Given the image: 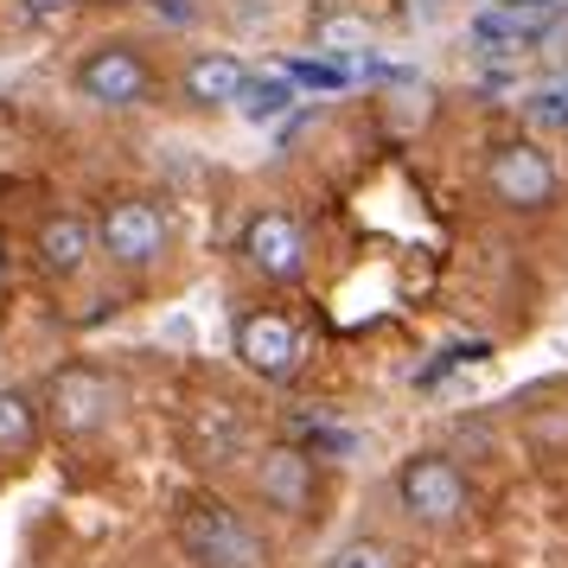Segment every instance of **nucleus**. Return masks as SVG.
Masks as SVG:
<instances>
[{
  "label": "nucleus",
  "mask_w": 568,
  "mask_h": 568,
  "mask_svg": "<svg viewBox=\"0 0 568 568\" xmlns=\"http://www.w3.org/2000/svg\"><path fill=\"white\" fill-rule=\"evenodd\" d=\"M180 542L199 568H262L268 562L262 537L243 524V511L224 505V498H192L180 511Z\"/></svg>",
  "instance_id": "nucleus-1"
},
{
  "label": "nucleus",
  "mask_w": 568,
  "mask_h": 568,
  "mask_svg": "<svg viewBox=\"0 0 568 568\" xmlns=\"http://www.w3.org/2000/svg\"><path fill=\"white\" fill-rule=\"evenodd\" d=\"M556 27H562V7L556 0H498V7H479L466 32H473V45L486 58H524Z\"/></svg>",
  "instance_id": "nucleus-2"
},
{
  "label": "nucleus",
  "mask_w": 568,
  "mask_h": 568,
  "mask_svg": "<svg viewBox=\"0 0 568 568\" xmlns=\"http://www.w3.org/2000/svg\"><path fill=\"white\" fill-rule=\"evenodd\" d=\"M396 498L415 524H454L466 517V473L447 454H415L396 473Z\"/></svg>",
  "instance_id": "nucleus-3"
},
{
  "label": "nucleus",
  "mask_w": 568,
  "mask_h": 568,
  "mask_svg": "<svg viewBox=\"0 0 568 568\" xmlns=\"http://www.w3.org/2000/svg\"><path fill=\"white\" fill-rule=\"evenodd\" d=\"M486 185H491V199H498V205L542 211V205H556L562 173H556V160L542 154V148H530V141H511V148H498V154H491Z\"/></svg>",
  "instance_id": "nucleus-4"
},
{
  "label": "nucleus",
  "mask_w": 568,
  "mask_h": 568,
  "mask_svg": "<svg viewBox=\"0 0 568 568\" xmlns=\"http://www.w3.org/2000/svg\"><path fill=\"white\" fill-rule=\"evenodd\" d=\"M97 243H103L122 268H148V262L166 250V217H160V205H148V199H122V205L103 211Z\"/></svg>",
  "instance_id": "nucleus-5"
},
{
  "label": "nucleus",
  "mask_w": 568,
  "mask_h": 568,
  "mask_svg": "<svg viewBox=\"0 0 568 568\" xmlns=\"http://www.w3.org/2000/svg\"><path fill=\"white\" fill-rule=\"evenodd\" d=\"M236 358L250 364L262 384H282V377L301 371V333L287 326L282 313H250L236 326Z\"/></svg>",
  "instance_id": "nucleus-6"
},
{
  "label": "nucleus",
  "mask_w": 568,
  "mask_h": 568,
  "mask_svg": "<svg viewBox=\"0 0 568 568\" xmlns=\"http://www.w3.org/2000/svg\"><path fill=\"white\" fill-rule=\"evenodd\" d=\"M243 256L268 282H294L301 262H307V236H301V224L287 211H262V217H250V231H243Z\"/></svg>",
  "instance_id": "nucleus-7"
},
{
  "label": "nucleus",
  "mask_w": 568,
  "mask_h": 568,
  "mask_svg": "<svg viewBox=\"0 0 568 568\" xmlns=\"http://www.w3.org/2000/svg\"><path fill=\"white\" fill-rule=\"evenodd\" d=\"M109 403H115V389H109L103 371H90V364H71V371H58L52 384V422L64 435H97L109 422Z\"/></svg>",
  "instance_id": "nucleus-8"
},
{
  "label": "nucleus",
  "mask_w": 568,
  "mask_h": 568,
  "mask_svg": "<svg viewBox=\"0 0 568 568\" xmlns=\"http://www.w3.org/2000/svg\"><path fill=\"white\" fill-rule=\"evenodd\" d=\"M78 90L90 97V103H103V109H134L141 97H148V64H141L129 45H103V52L83 58Z\"/></svg>",
  "instance_id": "nucleus-9"
},
{
  "label": "nucleus",
  "mask_w": 568,
  "mask_h": 568,
  "mask_svg": "<svg viewBox=\"0 0 568 568\" xmlns=\"http://www.w3.org/2000/svg\"><path fill=\"white\" fill-rule=\"evenodd\" d=\"M256 491L262 505H275L287 517H307L313 505V454L307 447H275L256 460Z\"/></svg>",
  "instance_id": "nucleus-10"
},
{
  "label": "nucleus",
  "mask_w": 568,
  "mask_h": 568,
  "mask_svg": "<svg viewBox=\"0 0 568 568\" xmlns=\"http://www.w3.org/2000/svg\"><path fill=\"white\" fill-rule=\"evenodd\" d=\"M185 447H192V460H205V466H231L250 447V428H243V415L231 403H205L185 422Z\"/></svg>",
  "instance_id": "nucleus-11"
},
{
  "label": "nucleus",
  "mask_w": 568,
  "mask_h": 568,
  "mask_svg": "<svg viewBox=\"0 0 568 568\" xmlns=\"http://www.w3.org/2000/svg\"><path fill=\"white\" fill-rule=\"evenodd\" d=\"M243 83H250V71L236 64L231 52H199L192 64H185V97L205 109H224L243 97Z\"/></svg>",
  "instance_id": "nucleus-12"
},
{
  "label": "nucleus",
  "mask_w": 568,
  "mask_h": 568,
  "mask_svg": "<svg viewBox=\"0 0 568 568\" xmlns=\"http://www.w3.org/2000/svg\"><path fill=\"white\" fill-rule=\"evenodd\" d=\"M90 243H97V231L83 224L78 211H58V217L39 224V262H45L52 275H78L83 256H90Z\"/></svg>",
  "instance_id": "nucleus-13"
},
{
  "label": "nucleus",
  "mask_w": 568,
  "mask_h": 568,
  "mask_svg": "<svg viewBox=\"0 0 568 568\" xmlns=\"http://www.w3.org/2000/svg\"><path fill=\"white\" fill-rule=\"evenodd\" d=\"M287 103H294V78H250L236 97L243 122H275V115H287Z\"/></svg>",
  "instance_id": "nucleus-14"
},
{
  "label": "nucleus",
  "mask_w": 568,
  "mask_h": 568,
  "mask_svg": "<svg viewBox=\"0 0 568 568\" xmlns=\"http://www.w3.org/2000/svg\"><path fill=\"white\" fill-rule=\"evenodd\" d=\"M32 428H39L32 396H20V389H0V447H27Z\"/></svg>",
  "instance_id": "nucleus-15"
},
{
  "label": "nucleus",
  "mask_w": 568,
  "mask_h": 568,
  "mask_svg": "<svg viewBox=\"0 0 568 568\" xmlns=\"http://www.w3.org/2000/svg\"><path fill=\"white\" fill-rule=\"evenodd\" d=\"M326 568H403L396 562V549L377 537H358V542H345V549H333V562Z\"/></svg>",
  "instance_id": "nucleus-16"
},
{
  "label": "nucleus",
  "mask_w": 568,
  "mask_h": 568,
  "mask_svg": "<svg viewBox=\"0 0 568 568\" xmlns=\"http://www.w3.org/2000/svg\"><path fill=\"white\" fill-rule=\"evenodd\" d=\"M301 435H307L313 460H352V454H358V435H352V428H326V422H313V428H301Z\"/></svg>",
  "instance_id": "nucleus-17"
},
{
  "label": "nucleus",
  "mask_w": 568,
  "mask_h": 568,
  "mask_svg": "<svg viewBox=\"0 0 568 568\" xmlns=\"http://www.w3.org/2000/svg\"><path fill=\"white\" fill-rule=\"evenodd\" d=\"M287 78L307 83V90H338V83H345V71H338V64H326V58H294V64H287Z\"/></svg>",
  "instance_id": "nucleus-18"
},
{
  "label": "nucleus",
  "mask_w": 568,
  "mask_h": 568,
  "mask_svg": "<svg viewBox=\"0 0 568 568\" xmlns=\"http://www.w3.org/2000/svg\"><path fill=\"white\" fill-rule=\"evenodd\" d=\"M524 109H530L537 122H549V129H568V83H549V90H537Z\"/></svg>",
  "instance_id": "nucleus-19"
},
{
  "label": "nucleus",
  "mask_w": 568,
  "mask_h": 568,
  "mask_svg": "<svg viewBox=\"0 0 568 568\" xmlns=\"http://www.w3.org/2000/svg\"><path fill=\"white\" fill-rule=\"evenodd\" d=\"M71 0H32V13H64Z\"/></svg>",
  "instance_id": "nucleus-20"
}]
</instances>
